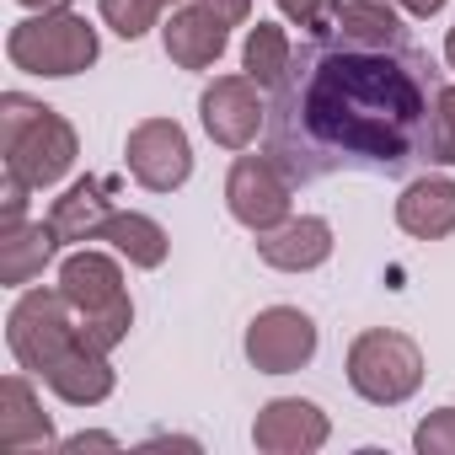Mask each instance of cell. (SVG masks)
<instances>
[{"mask_svg":"<svg viewBox=\"0 0 455 455\" xmlns=\"http://www.w3.org/2000/svg\"><path fill=\"white\" fill-rule=\"evenodd\" d=\"M428 65L412 49H348L311 38L268 108V156L290 182L343 166L396 172L423 145Z\"/></svg>","mask_w":455,"mask_h":455,"instance_id":"1","label":"cell"},{"mask_svg":"<svg viewBox=\"0 0 455 455\" xmlns=\"http://www.w3.org/2000/svg\"><path fill=\"white\" fill-rule=\"evenodd\" d=\"M0 156H6V172H22L33 188H54L70 177L81 140H76V124L60 118L54 108L22 92H6L0 97Z\"/></svg>","mask_w":455,"mask_h":455,"instance_id":"2","label":"cell"},{"mask_svg":"<svg viewBox=\"0 0 455 455\" xmlns=\"http://www.w3.org/2000/svg\"><path fill=\"white\" fill-rule=\"evenodd\" d=\"M60 290H65V300L76 306L81 332H86L92 343H102V348L113 354V348L129 338V327H134V300H129L124 274H118V263H113L108 252H92V247L70 252V258L60 263Z\"/></svg>","mask_w":455,"mask_h":455,"instance_id":"3","label":"cell"},{"mask_svg":"<svg viewBox=\"0 0 455 455\" xmlns=\"http://www.w3.org/2000/svg\"><path fill=\"white\" fill-rule=\"evenodd\" d=\"M97 54H102L97 28L76 12H33L28 22H17L6 33V60L28 76H44V81L81 76L97 65Z\"/></svg>","mask_w":455,"mask_h":455,"instance_id":"4","label":"cell"},{"mask_svg":"<svg viewBox=\"0 0 455 455\" xmlns=\"http://www.w3.org/2000/svg\"><path fill=\"white\" fill-rule=\"evenodd\" d=\"M348 386L370 407H402L423 386V348L407 332L375 327L348 343Z\"/></svg>","mask_w":455,"mask_h":455,"instance_id":"5","label":"cell"},{"mask_svg":"<svg viewBox=\"0 0 455 455\" xmlns=\"http://www.w3.org/2000/svg\"><path fill=\"white\" fill-rule=\"evenodd\" d=\"M81 338V316L76 306L65 300V290H28L12 316H6V343H12V359L28 370V375H44L70 343Z\"/></svg>","mask_w":455,"mask_h":455,"instance_id":"6","label":"cell"},{"mask_svg":"<svg viewBox=\"0 0 455 455\" xmlns=\"http://www.w3.org/2000/svg\"><path fill=\"white\" fill-rule=\"evenodd\" d=\"M290 188L295 182L274 156H236L231 177H225V209L252 236H263V231L290 220Z\"/></svg>","mask_w":455,"mask_h":455,"instance_id":"7","label":"cell"},{"mask_svg":"<svg viewBox=\"0 0 455 455\" xmlns=\"http://www.w3.org/2000/svg\"><path fill=\"white\" fill-rule=\"evenodd\" d=\"M198 124L214 145L225 150H247L263 129H268V108H263V86L242 70V76H214L198 97Z\"/></svg>","mask_w":455,"mask_h":455,"instance_id":"8","label":"cell"},{"mask_svg":"<svg viewBox=\"0 0 455 455\" xmlns=\"http://www.w3.org/2000/svg\"><path fill=\"white\" fill-rule=\"evenodd\" d=\"M124 161H129V177L150 193H177L188 177H193V145L182 134L177 118H145L129 129V145H124Z\"/></svg>","mask_w":455,"mask_h":455,"instance_id":"9","label":"cell"},{"mask_svg":"<svg viewBox=\"0 0 455 455\" xmlns=\"http://www.w3.org/2000/svg\"><path fill=\"white\" fill-rule=\"evenodd\" d=\"M247 359L263 375H295L316 359V322L300 306H268L247 327Z\"/></svg>","mask_w":455,"mask_h":455,"instance_id":"10","label":"cell"},{"mask_svg":"<svg viewBox=\"0 0 455 455\" xmlns=\"http://www.w3.org/2000/svg\"><path fill=\"white\" fill-rule=\"evenodd\" d=\"M327 434H332L327 412L306 396H274L252 423V444L263 455H311L327 444Z\"/></svg>","mask_w":455,"mask_h":455,"instance_id":"11","label":"cell"},{"mask_svg":"<svg viewBox=\"0 0 455 455\" xmlns=\"http://www.w3.org/2000/svg\"><path fill=\"white\" fill-rule=\"evenodd\" d=\"M44 386L60 396V402H70V407H97V402H108L113 396V386H118V375H113V359H108V348L102 343H92L86 332L44 370Z\"/></svg>","mask_w":455,"mask_h":455,"instance_id":"12","label":"cell"},{"mask_svg":"<svg viewBox=\"0 0 455 455\" xmlns=\"http://www.w3.org/2000/svg\"><path fill=\"white\" fill-rule=\"evenodd\" d=\"M161 44H166V60L182 65V70H209L225 44H231V22H225L209 0H188V6L172 12V22L161 28Z\"/></svg>","mask_w":455,"mask_h":455,"instance_id":"13","label":"cell"},{"mask_svg":"<svg viewBox=\"0 0 455 455\" xmlns=\"http://www.w3.org/2000/svg\"><path fill=\"white\" fill-rule=\"evenodd\" d=\"M258 258L279 274H311L332 258V225L322 214H290L284 225L258 236Z\"/></svg>","mask_w":455,"mask_h":455,"instance_id":"14","label":"cell"},{"mask_svg":"<svg viewBox=\"0 0 455 455\" xmlns=\"http://www.w3.org/2000/svg\"><path fill=\"white\" fill-rule=\"evenodd\" d=\"M108 220H113V182H108V177H81V182H70V188L54 198V209H49V225H54L60 247L102 242Z\"/></svg>","mask_w":455,"mask_h":455,"instance_id":"15","label":"cell"},{"mask_svg":"<svg viewBox=\"0 0 455 455\" xmlns=\"http://www.w3.org/2000/svg\"><path fill=\"white\" fill-rule=\"evenodd\" d=\"M396 225L418 242L455 236V177H412L396 198Z\"/></svg>","mask_w":455,"mask_h":455,"instance_id":"16","label":"cell"},{"mask_svg":"<svg viewBox=\"0 0 455 455\" xmlns=\"http://www.w3.org/2000/svg\"><path fill=\"white\" fill-rule=\"evenodd\" d=\"M60 252V236L49 220H22V225H0V284H33Z\"/></svg>","mask_w":455,"mask_h":455,"instance_id":"17","label":"cell"},{"mask_svg":"<svg viewBox=\"0 0 455 455\" xmlns=\"http://www.w3.org/2000/svg\"><path fill=\"white\" fill-rule=\"evenodd\" d=\"M33 444H54V423L38 407L28 375H6L0 380V450L17 455V450H33Z\"/></svg>","mask_w":455,"mask_h":455,"instance_id":"18","label":"cell"},{"mask_svg":"<svg viewBox=\"0 0 455 455\" xmlns=\"http://www.w3.org/2000/svg\"><path fill=\"white\" fill-rule=\"evenodd\" d=\"M332 38L348 49H407V28L396 17V0H343Z\"/></svg>","mask_w":455,"mask_h":455,"instance_id":"19","label":"cell"},{"mask_svg":"<svg viewBox=\"0 0 455 455\" xmlns=\"http://www.w3.org/2000/svg\"><path fill=\"white\" fill-rule=\"evenodd\" d=\"M102 242H108L118 258H129L134 268H161V263H166V252H172V236L161 231L150 214H134V209H113Z\"/></svg>","mask_w":455,"mask_h":455,"instance_id":"20","label":"cell"},{"mask_svg":"<svg viewBox=\"0 0 455 455\" xmlns=\"http://www.w3.org/2000/svg\"><path fill=\"white\" fill-rule=\"evenodd\" d=\"M290 65H295L290 33H284L279 22H258V28L247 33V44H242V70H247L263 92H279L284 76H290Z\"/></svg>","mask_w":455,"mask_h":455,"instance_id":"21","label":"cell"},{"mask_svg":"<svg viewBox=\"0 0 455 455\" xmlns=\"http://www.w3.org/2000/svg\"><path fill=\"white\" fill-rule=\"evenodd\" d=\"M423 150L439 166H455V86H434L428 118H423Z\"/></svg>","mask_w":455,"mask_h":455,"instance_id":"22","label":"cell"},{"mask_svg":"<svg viewBox=\"0 0 455 455\" xmlns=\"http://www.w3.org/2000/svg\"><path fill=\"white\" fill-rule=\"evenodd\" d=\"M97 12H102V22H108L124 44H134V38H145V33L161 22L166 0H97Z\"/></svg>","mask_w":455,"mask_h":455,"instance_id":"23","label":"cell"},{"mask_svg":"<svg viewBox=\"0 0 455 455\" xmlns=\"http://www.w3.org/2000/svg\"><path fill=\"white\" fill-rule=\"evenodd\" d=\"M279 12H284L306 38H332L343 0H279Z\"/></svg>","mask_w":455,"mask_h":455,"instance_id":"24","label":"cell"},{"mask_svg":"<svg viewBox=\"0 0 455 455\" xmlns=\"http://www.w3.org/2000/svg\"><path fill=\"white\" fill-rule=\"evenodd\" d=\"M412 450H418V455H455V407L428 412V418L412 428Z\"/></svg>","mask_w":455,"mask_h":455,"instance_id":"25","label":"cell"},{"mask_svg":"<svg viewBox=\"0 0 455 455\" xmlns=\"http://www.w3.org/2000/svg\"><path fill=\"white\" fill-rule=\"evenodd\" d=\"M28 198H33V182L22 172H6V182H0V225H22L28 220Z\"/></svg>","mask_w":455,"mask_h":455,"instance_id":"26","label":"cell"},{"mask_svg":"<svg viewBox=\"0 0 455 455\" xmlns=\"http://www.w3.org/2000/svg\"><path fill=\"white\" fill-rule=\"evenodd\" d=\"M396 6H402L407 17H439V12H444V0H396Z\"/></svg>","mask_w":455,"mask_h":455,"instance_id":"27","label":"cell"},{"mask_svg":"<svg viewBox=\"0 0 455 455\" xmlns=\"http://www.w3.org/2000/svg\"><path fill=\"white\" fill-rule=\"evenodd\" d=\"M17 6H28V12H70L76 0H17Z\"/></svg>","mask_w":455,"mask_h":455,"instance_id":"28","label":"cell"},{"mask_svg":"<svg viewBox=\"0 0 455 455\" xmlns=\"http://www.w3.org/2000/svg\"><path fill=\"white\" fill-rule=\"evenodd\" d=\"M86 444H113V434H76V439H65V450H86Z\"/></svg>","mask_w":455,"mask_h":455,"instance_id":"29","label":"cell"},{"mask_svg":"<svg viewBox=\"0 0 455 455\" xmlns=\"http://www.w3.org/2000/svg\"><path fill=\"white\" fill-rule=\"evenodd\" d=\"M444 65H450V70H455V28H450V33H444Z\"/></svg>","mask_w":455,"mask_h":455,"instance_id":"30","label":"cell"},{"mask_svg":"<svg viewBox=\"0 0 455 455\" xmlns=\"http://www.w3.org/2000/svg\"><path fill=\"white\" fill-rule=\"evenodd\" d=\"M166 6H188V0H166Z\"/></svg>","mask_w":455,"mask_h":455,"instance_id":"31","label":"cell"}]
</instances>
